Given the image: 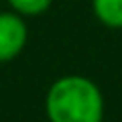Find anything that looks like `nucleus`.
<instances>
[{
  "mask_svg": "<svg viewBox=\"0 0 122 122\" xmlns=\"http://www.w3.org/2000/svg\"><path fill=\"white\" fill-rule=\"evenodd\" d=\"M45 114L49 122H102L104 96L86 75H63L47 90Z\"/></svg>",
  "mask_w": 122,
  "mask_h": 122,
  "instance_id": "nucleus-1",
  "label": "nucleus"
},
{
  "mask_svg": "<svg viewBox=\"0 0 122 122\" xmlns=\"http://www.w3.org/2000/svg\"><path fill=\"white\" fill-rule=\"evenodd\" d=\"M96 18L108 29H122V0H92Z\"/></svg>",
  "mask_w": 122,
  "mask_h": 122,
  "instance_id": "nucleus-3",
  "label": "nucleus"
},
{
  "mask_svg": "<svg viewBox=\"0 0 122 122\" xmlns=\"http://www.w3.org/2000/svg\"><path fill=\"white\" fill-rule=\"evenodd\" d=\"M10 8L20 16H39L51 8L53 0H6Z\"/></svg>",
  "mask_w": 122,
  "mask_h": 122,
  "instance_id": "nucleus-4",
  "label": "nucleus"
},
{
  "mask_svg": "<svg viewBox=\"0 0 122 122\" xmlns=\"http://www.w3.org/2000/svg\"><path fill=\"white\" fill-rule=\"evenodd\" d=\"M29 39L25 16L10 12H0V63L12 61L22 53Z\"/></svg>",
  "mask_w": 122,
  "mask_h": 122,
  "instance_id": "nucleus-2",
  "label": "nucleus"
}]
</instances>
